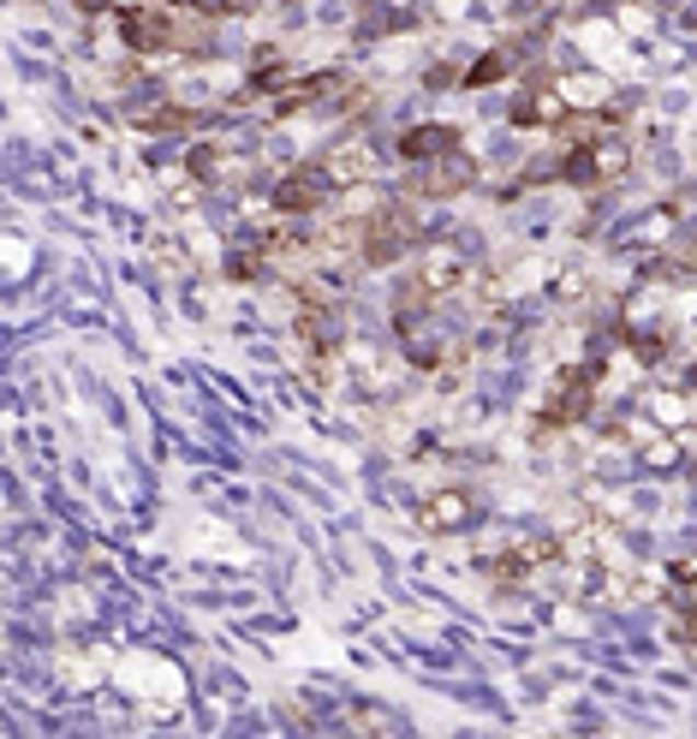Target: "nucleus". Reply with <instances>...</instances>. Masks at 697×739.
<instances>
[{"instance_id":"obj_1","label":"nucleus","mask_w":697,"mask_h":739,"mask_svg":"<svg viewBox=\"0 0 697 739\" xmlns=\"http://www.w3.org/2000/svg\"><path fill=\"white\" fill-rule=\"evenodd\" d=\"M418 215L405 209V203H388L381 215H370V227H364V263H400L405 251L418 245Z\"/></svg>"},{"instance_id":"obj_2","label":"nucleus","mask_w":697,"mask_h":739,"mask_svg":"<svg viewBox=\"0 0 697 739\" xmlns=\"http://www.w3.org/2000/svg\"><path fill=\"white\" fill-rule=\"evenodd\" d=\"M119 36H126V48H138V54H161V48H185V43H203L197 31H185L173 12H161V7H132L126 19H119Z\"/></svg>"},{"instance_id":"obj_3","label":"nucleus","mask_w":697,"mask_h":739,"mask_svg":"<svg viewBox=\"0 0 697 739\" xmlns=\"http://www.w3.org/2000/svg\"><path fill=\"white\" fill-rule=\"evenodd\" d=\"M596 382H603V364H572L555 376L549 400H542V423H579L584 412H591V394Z\"/></svg>"},{"instance_id":"obj_4","label":"nucleus","mask_w":697,"mask_h":739,"mask_svg":"<svg viewBox=\"0 0 697 739\" xmlns=\"http://www.w3.org/2000/svg\"><path fill=\"white\" fill-rule=\"evenodd\" d=\"M334 191H340V185L328 180V168L317 161V168H298V173H286V180L275 185V209H281V215H310V209H322Z\"/></svg>"},{"instance_id":"obj_5","label":"nucleus","mask_w":697,"mask_h":739,"mask_svg":"<svg viewBox=\"0 0 697 739\" xmlns=\"http://www.w3.org/2000/svg\"><path fill=\"white\" fill-rule=\"evenodd\" d=\"M322 168L334 185H364V180H376V149L364 138H340V144H328Z\"/></svg>"},{"instance_id":"obj_6","label":"nucleus","mask_w":697,"mask_h":739,"mask_svg":"<svg viewBox=\"0 0 697 739\" xmlns=\"http://www.w3.org/2000/svg\"><path fill=\"white\" fill-rule=\"evenodd\" d=\"M513 120H518V126H560V120H567V90L549 84V78L525 84V90H518V102H513Z\"/></svg>"},{"instance_id":"obj_7","label":"nucleus","mask_w":697,"mask_h":739,"mask_svg":"<svg viewBox=\"0 0 697 739\" xmlns=\"http://www.w3.org/2000/svg\"><path fill=\"white\" fill-rule=\"evenodd\" d=\"M418 519H423V531H465L477 519V501L465 496V489H435L418 508Z\"/></svg>"},{"instance_id":"obj_8","label":"nucleus","mask_w":697,"mask_h":739,"mask_svg":"<svg viewBox=\"0 0 697 739\" xmlns=\"http://www.w3.org/2000/svg\"><path fill=\"white\" fill-rule=\"evenodd\" d=\"M418 281L430 286V293H459V286L471 281V263H465V257L454 251V245H435V251H423Z\"/></svg>"},{"instance_id":"obj_9","label":"nucleus","mask_w":697,"mask_h":739,"mask_svg":"<svg viewBox=\"0 0 697 739\" xmlns=\"http://www.w3.org/2000/svg\"><path fill=\"white\" fill-rule=\"evenodd\" d=\"M400 156L405 161H442V156H459V126H412L400 138Z\"/></svg>"},{"instance_id":"obj_10","label":"nucleus","mask_w":697,"mask_h":739,"mask_svg":"<svg viewBox=\"0 0 697 739\" xmlns=\"http://www.w3.org/2000/svg\"><path fill=\"white\" fill-rule=\"evenodd\" d=\"M471 185V168L459 156H442V161H423V173H412V191L423 197H454V191Z\"/></svg>"},{"instance_id":"obj_11","label":"nucleus","mask_w":697,"mask_h":739,"mask_svg":"<svg viewBox=\"0 0 697 739\" xmlns=\"http://www.w3.org/2000/svg\"><path fill=\"white\" fill-rule=\"evenodd\" d=\"M256 90H293V72H286V60H275V48H263L256 54V78H251Z\"/></svg>"},{"instance_id":"obj_12","label":"nucleus","mask_w":697,"mask_h":739,"mask_svg":"<svg viewBox=\"0 0 697 739\" xmlns=\"http://www.w3.org/2000/svg\"><path fill=\"white\" fill-rule=\"evenodd\" d=\"M507 60H513L507 48H489L483 60H477L471 72H465V84H471V90H483V84H495V78H507Z\"/></svg>"},{"instance_id":"obj_13","label":"nucleus","mask_w":697,"mask_h":739,"mask_svg":"<svg viewBox=\"0 0 697 739\" xmlns=\"http://www.w3.org/2000/svg\"><path fill=\"white\" fill-rule=\"evenodd\" d=\"M256 7V0H191V12H209V19H215V12H251Z\"/></svg>"},{"instance_id":"obj_14","label":"nucleus","mask_w":697,"mask_h":739,"mask_svg":"<svg viewBox=\"0 0 697 739\" xmlns=\"http://www.w3.org/2000/svg\"><path fill=\"white\" fill-rule=\"evenodd\" d=\"M215 161H221L215 149H197V156H191V173H197V180H215Z\"/></svg>"},{"instance_id":"obj_15","label":"nucleus","mask_w":697,"mask_h":739,"mask_svg":"<svg viewBox=\"0 0 697 739\" xmlns=\"http://www.w3.org/2000/svg\"><path fill=\"white\" fill-rule=\"evenodd\" d=\"M78 7H84V12H102V7H107V0H78Z\"/></svg>"}]
</instances>
